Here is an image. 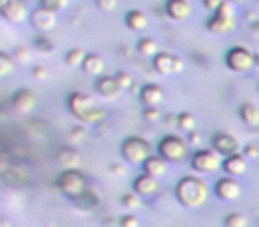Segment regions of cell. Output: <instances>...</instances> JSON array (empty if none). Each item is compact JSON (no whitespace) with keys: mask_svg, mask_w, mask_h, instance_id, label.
I'll list each match as a JSON object with an SVG mask.
<instances>
[{"mask_svg":"<svg viewBox=\"0 0 259 227\" xmlns=\"http://www.w3.org/2000/svg\"><path fill=\"white\" fill-rule=\"evenodd\" d=\"M215 194L219 195L222 201H236L241 195V187L234 177L227 176L217 181L215 185Z\"/></svg>","mask_w":259,"mask_h":227,"instance_id":"cell-9","label":"cell"},{"mask_svg":"<svg viewBox=\"0 0 259 227\" xmlns=\"http://www.w3.org/2000/svg\"><path fill=\"white\" fill-rule=\"evenodd\" d=\"M0 9H2L4 18L13 23H20L27 18V8L23 2H20V0H8Z\"/></svg>","mask_w":259,"mask_h":227,"instance_id":"cell-12","label":"cell"},{"mask_svg":"<svg viewBox=\"0 0 259 227\" xmlns=\"http://www.w3.org/2000/svg\"><path fill=\"white\" fill-rule=\"evenodd\" d=\"M57 185L66 195L69 197H80L87 192V181L80 170L66 169L61 176L57 177Z\"/></svg>","mask_w":259,"mask_h":227,"instance_id":"cell-3","label":"cell"},{"mask_svg":"<svg viewBox=\"0 0 259 227\" xmlns=\"http://www.w3.org/2000/svg\"><path fill=\"white\" fill-rule=\"evenodd\" d=\"M96 6L105 13H110L117 8V0H96Z\"/></svg>","mask_w":259,"mask_h":227,"instance_id":"cell-32","label":"cell"},{"mask_svg":"<svg viewBox=\"0 0 259 227\" xmlns=\"http://www.w3.org/2000/svg\"><path fill=\"white\" fill-rule=\"evenodd\" d=\"M15 57L18 59L20 62H29L30 61V52H29V48H23V47L16 48V50H15Z\"/></svg>","mask_w":259,"mask_h":227,"instance_id":"cell-35","label":"cell"},{"mask_svg":"<svg viewBox=\"0 0 259 227\" xmlns=\"http://www.w3.org/2000/svg\"><path fill=\"white\" fill-rule=\"evenodd\" d=\"M252 32L259 36V20H254V23H252Z\"/></svg>","mask_w":259,"mask_h":227,"instance_id":"cell-43","label":"cell"},{"mask_svg":"<svg viewBox=\"0 0 259 227\" xmlns=\"http://www.w3.org/2000/svg\"><path fill=\"white\" fill-rule=\"evenodd\" d=\"M141 100L146 107H156L158 103H162L163 100V90L160 89L155 83H149V85H144L141 90Z\"/></svg>","mask_w":259,"mask_h":227,"instance_id":"cell-19","label":"cell"},{"mask_svg":"<svg viewBox=\"0 0 259 227\" xmlns=\"http://www.w3.org/2000/svg\"><path fill=\"white\" fill-rule=\"evenodd\" d=\"M69 110L76 119L83 123H98L105 117V112L94 107L93 100L82 93H73L69 96Z\"/></svg>","mask_w":259,"mask_h":227,"instance_id":"cell-2","label":"cell"},{"mask_svg":"<svg viewBox=\"0 0 259 227\" xmlns=\"http://www.w3.org/2000/svg\"><path fill=\"white\" fill-rule=\"evenodd\" d=\"M112 172H115V174H119V176H121V174H122V167L121 165H112Z\"/></svg>","mask_w":259,"mask_h":227,"instance_id":"cell-44","label":"cell"},{"mask_svg":"<svg viewBox=\"0 0 259 227\" xmlns=\"http://www.w3.org/2000/svg\"><path fill=\"white\" fill-rule=\"evenodd\" d=\"M240 117L247 126L255 128L259 126V108L252 103H245L240 108Z\"/></svg>","mask_w":259,"mask_h":227,"instance_id":"cell-21","label":"cell"},{"mask_svg":"<svg viewBox=\"0 0 259 227\" xmlns=\"http://www.w3.org/2000/svg\"><path fill=\"white\" fill-rule=\"evenodd\" d=\"M158 181H156V177L149 176V174H142V176H139L137 179H135L134 183V190L135 194H139L141 197H153V195L158 192Z\"/></svg>","mask_w":259,"mask_h":227,"instance_id":"cell-14","label":"cell"},{"mask_svg":"<svg viewBox=\"0 0 259 227\" xmlns=\"http://www.w3.org/2000/svg\"><path fill=\"white\" fill-rule=\"evenodd\" d=\"M158 153L162 158H165L167 162L174 163V162H181V160L187 156L188 153V146L185 142V139L178 137V135H167L162 139L158 146Z\"/></svg>","mask_w":259,"mask_h":227,"instance_id":"cell-4","label":"cell"},{"mask_svg":"<svg viewBox=\"0 0 259 227\" xmlns=\"http://www.w3.org/2000/svg\"><path fill=\"white\" fill-rule=\"evenodd\" d=\"M211 142H213V148H215V151H219L220 155H226V156L236 155L238 148H240L238 141L229 133H217L215 137H213Z\"/></svg>","mask_w":259,"mask_h":227,"instance_id":"cell-11","label":"cell"},{"mask_svg":"<svg viewBox=\"0 0 259 227\" xmlns=\"http://www.w3.org/2000/svg\"><path fill=\"white\" fill-rule=\"evenodd\" d=\"M226 227H247V216L241 213H229L224 220Z\"/></svg>","mask_w":259,"mask_h":227,"instance_id":"cell-28","label":"cell"},{"mask_svg":"<svg viewBox=\"0 0 259 227\" xmlns=\"http://www.w3.org/2000/svg\"><path fill=\"white\" fill-rule=\"evenodd\" d=\"M178 128H181L183 131H194L195 128V117L192 116V114H188V112H185V114H180L178 116Z\"/></svg>","mask_w":259,"mask_h":227,"instance_id":"cell-27","label":"cell"},{"mask_svg":"<svg viewBox=\"0 0 259 227\" xmlns=\"http://www.w3.org/2000/svg\"><path fill=\"white\" fill-rule=\"evenodd\" d=\"M68 4V0H41V8L48 9L52 13H57L59 9H62Z\"/></svg>","mask_w":259,"mask_h":227,"instance_id":"cell-31","label":"cell"},{"mask_svg":"<svg viewBox=\"0 0 259 227\" xmlns=\"http://www.w3.org/2000/svg\"><path fill=\"white\" fill-rule=\"evenodd\" d=\"M153 66L160 75H170V73H180L183 69V61L169 54H158L153 57Z\"/></svg>","mask_w":259,"mask_h":227,"instance_id":"cell-8","label":"cell"},{"mask_svg":"<svg viewBox=\"0 0 259 227\" xmlns=\"http://www.w3.org/2000/svg\"><path fill=\"white\" fill-rule=\"evenodd\" d=\"M121 227H141V222L135 215H126L121 220Z\"/></svg>","mask_w":259,"mask_h":227,"instance_id":"cell-36","label":"cell"},{"mask_svg":"<svg viewBox=\"0 0 259 227\" xmlns=\"http://www.w3.org/2000/svg\"><path fill=\"white\" fill-rule=\"evenodd\" d=\"M141 199L142 197L139 194H126L124 197H122V204H124L128 209H139L142 204Z\"/></svg>","mask_w":259,"mask_h":227,"instance_id":"cell-30","label":"cell"},{"mask_svg":"<svg viewBox=\"0 0 259 227\" xmlns=\"http://www.w3.org/2000/svg\"><path fill=\"white\" fill-rule=\"evenodd\" d=\"M71 137L75 139V141H80V139H83V137H85V131H83L82 128H76V130H73Z\"/></svg>","mask_w":259,"mask_h":227,"instance_id":"cell-41","label":"cell"},{"mask_svg":"<svg viewBox=\"0 0 259 227\" xmlns=\"http://www.w3.org/2000/svg\"><path fill=\"white\" fill-rule=\"evenodd\" d=\"M103 68H105L103 59H101L100 55H96V54H89L85 57V61H83V64H82V69L87 73V75H101Z\"/></svg>","mask_w":259,"mask_h":227,"instance_id":"cell-22","label":"cell"},{"mask_svg":"<svg viewBox=\"0 0 259 227\" xmlns=\"http://www.w3.org/2000/svg\"><path fill=\"white\" fill-rule=\"evenodd\" d=\"M209 195L208 185L195 176H185L176 187V197L187 208H199L206 202Z\"/></svg>","mask_w":259,"mask_h":227,"instance_id":"cell-1","label":"cell"},{"mask_svg":"<svg viewBox=\"0 0 259 227\" xmlns=\"http://www.w3.org/2000/svg\"><path fill=\"white\" fill-rule=\"evenodd\" d=\"M36 47H37V50H41V52H52L54 50V44H52L48 39H43V37L36 39Z\"/></svg>","mask_w":259,"mask_h":227,"instance_id":"cell-37","label":"cell"},{"mask_svg":"<svg viewBox=\"0 0 259 227\" xmlns=\"http://www.w3.org/2000/svg\"><path fill=\"white\" fill-rule=\"evenodd\" d=\"M59 162H61L66 169H76L80 163V156L76 155L75 151H71V149H64V151L61 153V156H59Z\"/></svg>","mask_w":259,"mask_h":227,"instance_id":"cell-25","label":"cell"},{"mask_svg":"<svg viewBox=\"0 0 259 227\" xmlns=\"http://www.w3.org/2000/svg\"><path fill=\"white\" fill-rule=\"evenodd\" d=\"M85 57H87V54L82 48H73V50H69L68 54H66V62H68L69 66H73V68H76V66L83 64Z\"/></svg>","mask_w":259,"mask_h":227,"instance_id":"cell-26","label":"cell"},{"mask_svg":"<svg viewBox=\"0 0 259 227\" xmlns=\"http://www.w3.org/2000/svg\"><path fill=\"white\" fill-rule=\"evenodd\" d=\"M34 76H36L37 80H41V78H47V76H48L47 68H41V66H36V68H34Z\"/></svg>","mask_w":259,"mask_h":227,"instance_id":"cell-40","label":"cell"},{"mask_svg":"<svg viewBox=\"0 0 259 227\" xmlns=\"http://www.w3.org/2000/svg\"><path fill=\"white\" fill-rule=\"evenodd\" d=\"M115 78H117L119 85H121V89H126V87H132V83H134V80H132V76L128 75V73H117L115 75Z\"/></svg>","mask_w":259,"mask_h":227,"instance_id":"cell-33","label":"cell"},{"mask_svg":"<svg viewBox=\"0 0 259 227\" xmlns=\"http://www.w3.org/2000/svg\"><path fill=\"white\" fill-rule=\"evenodd\" d=\"M226 62L233 71L236 73H245L248 69L254 68L255 64V55L252 52H248L247 48L241 47H234L227 52L226 55Z\"/></svg>","mask_w":259,"mask_h":227,"instance_id":"cell-7","label":"cell"},{"mask_svg":"<svg viewBox=\"0 0 259 227\" xmlns=\"http://www.w3.org/2000/svg\"><path fill=\"white\" fill-rule=\"evenodd\" d=\"M148 16H146V13L142 11H130L128 16H126V25L130 27L132 30H142L148 27Z\"/></svg>","mask_w":259,"mask_h":227,"instance_id":"cell-23","label":"cell"},{"mask_svg":"<svg viewBox=\"0 0 259 227\" xmlns=\"http://www.w3.org/2000/svg\"><path fill=\"white\" fill-rule=\"evenodd\" d=\"M165 13L172 20H187L192 15V6L188 0H167Z\"/></svg>","mask_w":259,"mask_h":227,"instance_id":"cell-15","label":"cell"},{"mask_svg":"<svg viewBox=\"0 0 259 227\" xmlns=\"http://www.w3.org/2000/svg\"><path fill=\"white\" fill-rule=\"evenodd\" d=\"M142 169L146 174L153 177H162L167 172V160L162 156H149L144 163H142Z\"/></svg>","mask_w":259,"mask_h":227,"instance_id":"cell-18","label":"cell"},{"mask_svg":"<svg viewBox=\"0 0 259 227\" xmlns=\"http://www.w3.org/2000/svg\"><path fill=\"white\" fill-rule=\"evenodd\" d=\"M224 165L222 155L219 151H213V149H202V151H197L192 158V167H194L197 172H215L220 167Z\"/></svg>","mask_w":259,"mask_h":227,"instance_id":"cell-6","label":"cell"},{"mask_svg":"<svg viewBox=\"0 0 259 227\" xmlns=\"http://www.w3.org/2000/svg\"><path fill=\"white\" fill-rule=\"evenodd\" d=\"M188 142H190V144H197V142H201V135L195 133V131H190V135H188Z\"/></svg>","mask_w":259,"mask_h":227,"instance_id":"cell-42","label":"cell"},{"mask_svg":"<svg viewBox=\"0 0 259 227\" xmlns=\"http://www.w3.org/2000/svg\"><path fill=\"white\" fill-rule=\"evenodd\" d=\"M229 2H233V4H241V2H245V0H229Z\"/></svg>","mask_w":259,"mask_h":227,"instance_id":"cell-45","label":"cell"},{"mask_svg":"<svg viewBox=\"0 0 259 227\" xmlns=\"http://www.w3.org/2000/svg\"><path fill=\"white\" fill-rule=\"evenodd\" d=\"M222 169L226 170L227 176H231V177L243 176V174L247 172V160H245V156L238 155V153L236 155H231L224 160Z\"/></svg>","mask_w":259,"mask_h":227,"instance_id":"cell-17","label":"cell"},{"mask_svg":"<svg viewBox=\"0 0 259 227\" xmlns=\"http://www.w3.org/2000/svg\"><path fill=\"white\" fill-rule=\"evenodd\" d=\"M15 69V61L9 57L8 54H2L0 55V75L6 76Z\"/></svg>","mask_w":259,"mask_h":227,"instance_id":"cell-29","label":"cell"},{"mask_svg":"<svg viewBox=\"0 0 259 227\" xmlns=\"http://www.w3.org/2000/svg\"><path fill=\"white\" fill-rule=\"evenodd\" d=\"M30 22L36 29L43 30V32H50V30L55 29L57 25V18H55V13L48 11V9H36V11L30 15Z\"/></svg>","mask_w":259,"mask_h":227,"instance_id":"cell-10","label":"cell"},{"mask_svg":"<svg viewBox=\"0 0 259 227\" xmlns=\"http://www.w3.org/2000/svg\"><path fill=\"white\" fill-rule=\"evenodd\" d=\"M202 2H204V6L209 9V11H217V9L222 6L224 0H202Z\"/></svg>","mask_w":259,"mask_h":227,"instance_id":"cell-39","label":"cell"},{"mask_svg":"<svg viewBox=\"0 0 259 227\" xmlns=\"http://www.w3.org/2000/svg\"><path fill=\"white\" fill-rule=\"evenodd\" d=\"M243 156H247V158H257L259 156V149L255 148V146H245L243 149Z\"/></svg>","mask_w":259,"mask_h":227,"instance_id":"cell-38","label":"cell"},{"mask_svg":"<svg viewBox=\"0 0 259 227\" xmlns=\"http://www.w3.org/2000/svg\"><path fill=\"white\" fill-rule=\"evenodd\" d=\"M208 29L217 34L231 32V30L234 29V18L224 16V15H220V13H215V16L208 22Z\"/></svg>","mask_w":259,"mask_h":227,"instance_id":"cell-20","label":"cell"},{"mask_svg":"<svg viewBox=\"0 0 259 227\" xmlns=\"http://www.w3.org/2000/svg\"><path fill=\"white\" fill-rule=\"evenodd\" d=\"M144 117L148 121H158L160 119V110L156 107H146V110H144Z\"/></svg>","mask_w":259,"mask_h":227,"instance_id":"cell-34","label":"cell"},{"mask_svg":"<svg viewBox=\"0 0 259 227\" xmlns=\"http://www.w3.org/2000/svg\"><path fill=\"white\" fill-rule=\"evenodd\" d=\"M96 90L100 93V96L107 98V100H112V98H117L122 89L115 76H101L96 82Z\"/></svg>","mask_w":259,"mask_h":227,"instance_id":"cell-16","label":"cell"},{"mask_svg":"<svg viewBox=\"0 0 259 227\" xmlns=\"http://www.w3.org/2000/svg\"><path fill=\"white\" fill-rule=\"evenodd\" d=\"M121 153L126 162L130 163H144L149 158V144L141 137H128L122 142Z\"/></svg>","mask_w":259,"mask_h":227,"instance_id":"cell-5","label":"cell"},{"mask_svg":"<svg viewBox=\"0 0 259 227\" xmlns=\"http://www.w3.org/2000/svg\"><path fill=\"white\" fill-rule=\"evenodd\" d=\"M137 50L144 57H155V55H158V44L151 37H142L137 44Z\"/></svg>","mask_w":259,"mask_h":227,"instance_id":"cell-24","label":"cell"},{"mask_svg":"<svg viewBox=\"0 0 259 227\" xmlns=\"http://www.w3.org/2000/svg\"><path fill=\"white\" fill-rule=\"evenodd\" d=\"M13 107L18 114H29L36 107V94L29 89H20L13 98Z\"/></svg>","mask_w":259,"mask_h":227,"instance_id":"cell-13","label":"cell"}]
</instances>
